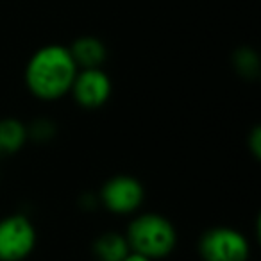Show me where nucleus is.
I'll return each mask as SVG.
<instances>
[{"label":"nucleus","instance_id":"f257e3e1","mask_svg":"<svg viewBox=\"0 0 261 261\" xmlns=\"http://www.w3.org/2000/svg\"><path fill=\"white\" fill-rule=\"evenodd\" d=\"M79 66L68 47L45 45L31 56L25 66V84L29 91L43 100H56L72 90Z\"/></svg>","mask_w":261,"mask_h":261},{"label":"nucleus","instance_id":"f03ea898","mask_svg":"<svg viewBox=\"0 0 261 261\" xmlns=\"http://www.w3.org/2000/svg\"><path fill=\"white\" fill-rule=\"evenodd\" d=\"M125 238L135 252L143 254L149 259H160L175 249L177 232L168 218L147 213L130 222Z\"/></svg>","mask_w":261,"mask_h":261},{"label":"nucleus","instance_id":"7ed1b4c3","mask_svg":"<svg viewBox=\"0 0 261 261\" xmlns=\"http://www.w3.org/2000/svg\"><path fill=\"white\" fill-rule=\"evenodd\" d=\"M36 229L25 215L0 220V261H22L34 250Z\"/></svg>","mask_w":261,"mask_h":261},{"label":"nucleus","instance_id":"20e7f679","mask_svg":"<svg viewBox=\"0 0 261 261\" xmlns=\"http://www.w3.org/2000/svg\"><path fill=\"white\" fill-rule=\"evenodd\" d=\"M199 250L206 261H247L249 242L236 229L215 227L200 238Z\"/></svg>","mask_w":261,"mask_h":261},{"label":"nucleus","instance_id":"39448f33","mask_svg":"<svg viewBox=\"0 0 261 261\" xmlns=\"http://www.w3.org/2000/svg\"><path fill=\"white\" fill-rule=\"evenodd\" d=\"M142 182L133 175H115L100 190V199L109 211L118 215L133 213L143 202Z\"/></svg>","mask_w":261,"mask_h":261},{"label":"nucleus","instance_id":"423d86ee","mask_svg":"<svg viewBox=\"0 0 261 261\" xmlns=\"http://www.w3.org/2000/svg\"><path fill=\"white\" fill-rule=\"evenodd\" d=\"M111 79L102 68H83L77 72L72 84V93L77 104L86 109H97L111 97Z\"/></svg>","mask_w":261,"mask_h":261},{"label":"nucleus","instance_id":"0eeeda50","mask_svg":"<svg viewBox=\"0 0 261 261\" xmlns=\"http://www.w3.org/2000/svg\"><path fill=\"white\" fill-rule=\"evenodd\" d=\"M68 50L79 68H100L108 58L106 45L95 36L77 38L68 47Z\"/></svg>","mask_w":261,"mask_h":261},{"label":"nucleus","instance_id":"6e6552de","mask_svg":"<svg viewBox=\"0 0 261 261\" xmlns=\"http://www.w3.org/2000/svg\"><path fill=\"white\" fill-rule=\"evenodd\" d=\"M91 250L98 261H122L130 252V247L125 236L118 232H104L93 242Z\"/></svg>","mask_w":261,"mask_h":261},{"label":"nucleus","instance_id":"1a4fd4ad","mask_svg":"<svg viewBox=\"0 0 261 261\" xmlns=\"http://www.w3.org/2000/svg\"><path fill=\"white\" fill-rule=\"evenodd\" d=\"M27 127L16 118L0 120V156L18 152L27 142Z\"/></svg>","mask_w":261,"mask_h":261},{"label":"nucleus","instance_id":"9d476101","mask_svg":"<svg viewBox=\"0 0 261 261\" xmlns=\"http://www.w3.org/2000/svg\"><path fill=\"white\" fill-rule=\"evenodd\" d=\"M234 66L243 77H256L259 73V59L252 48H240L234 54Z\"/></svg>","mask_w":261,"mask_h":261},{"label":"nucleus","instance_id":"9b49d317","mask_svg":"<svg viewBox=\"0 0 261 261\" xmlns=\"http://www.w3.org/2000/svg\"><path fill=\"white\" fill-rule=\"evenodd\" d=\"M56 133L54 125H52L50 120L40 118L31 125V129H27V136L34 138L36 142H47L48 138H52Z\"/></svg>","mask_w":261,"mask_h":261},{"label":"nucleus","instance_id":"f8f14e48","mask_svg":"<svg viewBox=\"0 0 261 261\" xmlns=\"http://www.w3.org/2000/svg\"><path fill=\"white\" fill-rule=\"evenodd\" d=\"M259 138H261V130H259V127H256V129L252 130V135H250V142H249L250 150H252V154L256 158L261 156V142H259Z\"/></svg>","mask_w":261,"mask_h":261},{"label":"nucleus","instance_id":"ddd939ff","mask_svg":"<svg viewBox=\"0 0 261 261\" xmlns=\"http://www.w3.org/2000/svg\"><path fill=\"white\" fill-rule=\"evenodd\" d=\"M122 261H152V259H149V257H147V256H143V254L135 252V250H133V252H129V254H127V256L123 257Z\"/></svg>","mask_w":261,"mask_h":261}]
</instances>
